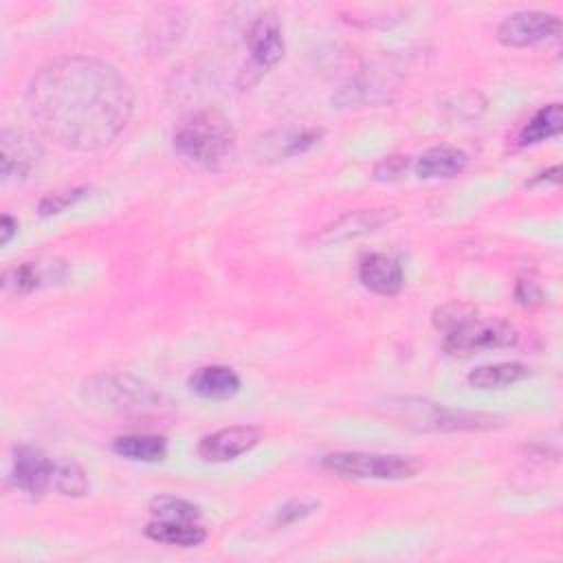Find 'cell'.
<instances>
[{"mask_svg": "<svg viewBox=\"0 0 563 563\" xmlns=\"http://www.w3.org/2000/svg\"><path fill=\"white\" fill-rule=\"evenodd\" d=\"M26 106L40 132L57 145L97 152L125 130L134 95L112 64L70 55L48 62L33 75Z\"/></svg>", "mask_w": 563, "mask_h": 563, "instance_id": "cell-1", "label": "cell"}, {"mask_svg": "<svg viewBox=\"0 0 563 563\" xmlns=\"http://www.w3.org/2000/svg\"><path fill=\"white\" fill-rule=\"evenodd\" d=\"M319 128H301V130H275L266 132L264 136L255 139L253 143V154L260 161H282L290 158L297 154L308 152L319 139H321Z\"/></svg>", "mask_w": 563, "mask_h": 563, "instance_id": "cell-13", "label": "cell"}, {"mask_svg": "<svg viewBox=\"0 0 563 563\" xmlns=\"http://www.w3.org/2000/svg\"><path fill=\"white\" fill-rule=\"evenodd\" d=\"M81 396L92 407L117 413H147L163 402L158 391L130 374H95L84 380Z\"/></svg>", "mask_w": 563, "mask_h": 563, "instance_id": "cell-5", "label": "cell"}, {"mask_svg": "<svg viewBox=\"0 0 563 563\" xmlns=\"http://www.w3.org/2000/svg\"><path fill=\"white\" fill-rule=\"evenodd\" d=\"M15 233H18V220H13L9 213H4L0 220V242L7 246Z\"/></svg>", "mask_w": 563, "mask_h": 563, "instance_id": "cell-27", "label": "cell"}, {"mask_svg": "<svg viewBox=\"0 0 563 563\" xmlns=\"http://www.w3.org/2000/svg\"><path fill=\"white\" fill-rule=\"evenodd\" d=\"M394 218L391 211H352L345 213L343 218H339L334 224L325 227L319 235L317 242L321 244H330V242H343V240H352L358 235H367L378 231L383 224H387Z\"/></svg>", "mask_w": 563, "mask_h": 563, "instance_id": "cell-15", "label": "cell"}, {"mask_svg": "<svg viewBox=\"0 0 563 563\" xmlns=\"http://www.w3.org/2000/svg\"><path fill=\"white\" fill-rule=\"evenodd\" d=\"M561 20L545 11H517L506 15L497 26V40L504 46L526 48L556 37Z\"/></svg>", "mask_w": 563, "mask_h": 563, "instance_id": "cell-8", "label": "cell"}, {"mask_svg": "<svg viewBox=\"0 0 563 563\" xmlns=\"http://www.w3.org/2000/svg\"><path fill=\"white\" fill-rule=\"evenodd\" d=\"M433 325L442 332V347L451 356H471L477 352L510 347L517 343V330L495 317H479L462 301H451L433 312Z\"/></svg>", "mask_w": 563, "mask_h": 563, "instance_id": "cell-2", "label": "cell"}, {"mask_svg": "<svg viewBox=\"0 0 563 563\" xmlns=\"http://www.w3.org/2000/svg\"><path fill=\"white\" fill-rule=\"evenodd\" d=\"M383 407L391 418L418 431H486L501 427L497 416L449 409L424 398H387Z\"/></svg>", "mask_w": 563, "mask_h": 563, "instance_id": "cell-4", "label": "cell"}, {"mask_svg": "<svg viewBox=\"0 0 563 563\" xmlns=\"http://www.w3.org/2000/svg\"><path fill=\"white\" fill-rule=\"evenodd\" d=\"M323 468L352 479H407L420 471V462L409 455L374 451H336L321 460Z\"/></svg>", "mask_w": 563, "mask_h": 563, "instance_id": "cell-6", "label": "cell"}, {"mask_svg": "<svg viewBox=\"0 0 563 563\" xmlns=\"http://www.w3.org/2000/svg\"><path fill=\"white\" fill-rule=\"evenodd\" d=\"M409 167V161L402 158V156H389L385 161H380L374 169V178L378 180H394V178H400Z\"/></svg>", "mask_w": 563, "mask_h": 563, "instance_id": "cell-26", "label": "cell"}, {"mask_svg": "<svg viewBox=\"0 0 563 563\" xmlns=\"http://www.w3.org/2000/svg\"><path fill=\"white\" fill-rule=\"evenodd\" d=\"M174 152L202 172H222L235 154V130L218 110H196L174 130Z\"/></svg>", "mask_w": 563, "mask_h": 563, "instance_id": "cell-3", "label": "cell"}, {"mask_svg": "<svg viewBox=\"0 0 563 563\" xmlns=\"http://www.w3.org/2000/svg\"><path fill=\"white\" fill-rule=\"evenodd\" d=\"M150 512L154 519H169V521H198L200 508L187 499L174 495H158L150 501Z\"/></svg>", "mask_w": 563, "mask_h": 563, "instance_id": "cell-22", "label": "cell"}, {"mask_svg": "<svg viewBox=\"0 0 563 563\" xmlns=\"http://www.w3.org/2000/svg\"><path fill=\"white\" fill-rule=\"evenodd\" d=\"M145 537L158 543L194 548L207 539V530L198 521H169V519H152L145 526Z\"/></svg>", "mask_w": 563, "mask_h": 563, "instance_id": "cell-18", "label": "cell"}, {"mask_svg": "<svg viewBox=\"0 0 563 563\" xmlns=\"http://www.w3.org/2000/svg\"><path fill=\"white\" fill-rule=\"evenodd\" d=\"M42 158V147L35 136L24 130H2L0 134V176L2 183L26 180Z\"/></svg>", "mask_w": 563, "mask_h": 563, "instance_id": "cell-9", "label": "cell"}, {"mask_svg": "<svg viewBox=\"0 0 563 563\" xmlns=\"http://www.w3.org/2000/svg\"><path fill=\"white\" fill-rule=\"evenodd\" d=\"M53 488L66 497H81L88 493L90 484L86 471L77 462H55Z\"/></svg>", "mask_w": 563, "mask_h": 563, "instance_id": "cell-23", "label": "cell"}, {"mask_svg": "<svg viewBox=\"0 0 563 563\" xmlns=\"http://www.w3.org/2000/svg\"><path fill=\"white\" fill-rule=\"evenodd\" d=\"M563 128V108L561 103H548L543 108H539L528 121L526 125L519 130L517 134V145L519 147H528V145H537L550 136H556Z\"/></svg>", "mask_w": 563, "mask_h": 563, "instance_id": "cell-21", "label": "cell"}, {"mask_svg": "<svg viewBox=\"0 0 563 563\" xmlns=\"http://www.w3.org/2000/svg\"><path fill=\"white\" fill-rule=\"evenodd\" d=\"M64 273L66 266L59 260H29L4 271L2 288L11 295H29L42 286L59 282Z\"/></svg>", "mask_w": 563, "mask_h": 563, "instance_id": "cell-12", "label": "cell"}, {"mask_svg": "<svg viewBox=\"0 0 563 563\" xmlns=\"http://www.w3.org/2000/svg\"><path fill=\"white\" fill-rule=\"evenodd\" d=\"M112 451L130 462H161L167 455V440L154 433H130L119 435Z\"/></svg>", "mask_w": 563, "mask_h": 563, "instance_id": "cell-20", "label": "cell"}, {"mask_svg": "<svg viewBox=\"0 0 563 563\" xmlns=\"http://www.w3.org/2000/svg\"><path fill=\"white\" fill-rule=\"evenodd\" d=\"M319 508V501L314 499H308V497H295V499H288L275 515V526H288V523H295L308 515H312L314 510Z\"/></svg>", "mask_w": 563, "mask_h": 563, "instance_id": "cell-25", "label": "cell"}, {"mask_svg": "<svg viewBox=\"0 0 563 563\" xmlns=\"http://www.w3.org/2000/svg\"><path fill=\"white\" fill-rule=\"evenodd\" d=\"M530 376V367L517 361L510 363H490V365H479L468 372L466 383L475 389L488 391V389H504L510 387L523 378Z\"/></svg>", "mask_w": 563, "mask_h": 563, "instance_id": "cell-19", "label": "cell"}, {"mask_svg": "<svg viewBox=\"0 0 563 563\" xmlns=\"http://www.w3.org/2000/svg\"><path fill=\"white\" fill-rule=\"evenodd\" d=\"M358 282L369 292L391 297L400 292L405 275L394 257L385 253H369L358 262Z\"/></svg>", "mask_w": 563, "mask_h": 563, "instance_id": "cell-14", "label": "cell"}, {"mask_svg": "<svg viewBox=\"0 0 563 563\" xmlns=\"http://www.w3.org/2000/svg\"><path fill=\"white\" fill-rule=\"evenodd\" d=\"M240 376L227 365H205L189 376V389L200 398L227 400L240 391Z\"/></svg>", "mask_w": 563, "mask_h": 563, "instance_id": "cell-17", "label": "cell"}, {"mask_svg": "<svg viewBox=\"0 0 563 563\" xmlns=\"http://www.w3.org/2000/svg\"><path fill=\"white\" fill-rule=\"evenodd\" d=\"M262 440V431L253 424H235L218 429L198 442V455L205 462H231L249 453Z\"/></svg>", "mask_w": 563, "mask_h": 563, "instance_id": "cell-11", "label": "cell"}, {"mask_svg": "<svg viewBox=\"0 0 563 563\" xmlns=\"http://www.w3.org/2000/svg\"><path fill=\"white\" fill-rule=\"evenodd\" d=\"M53 475L55 462L40 449L29 444L13 449L9 479L18 490L26 493L31 499H40L53 486Z\"/></svg>", "mask_w": 563, "mask_h": 563, "instance_id": "cell-10", "label": "cell"}, {"mask_svg": "<svg viewBox=\"0 0 563 563\" xmlns=\"http://www.w3.org/2000/svg\"><path fill=\"white\" fill-rule=\"evenodd\" d=\"M86 194H88V187H73V189H66V191H53V194H48L40 200L37 211L44 218L62 213L68 207H73L75 202H79L81 198H86Z\"/></svg>", "mask_w": 563, "mask_h": 563, "instance_id": "cell-24", "label": "cell"}, {"mask_svg": "<svg viewBox=\"0 0 563 563\" xmlns=\"http://www.w3.org/2000/svg\"><path fill=\"white\" fill-rule=\"evenodd\" d=\"M249 46V64L242 70V86L257 81L268 68H273L284 57V35L282 24L275 13L257 15L246 29L244 37Z\"/></svg>", "mask_w": 563, "mask_h": 563, "instance_id": "cell-7", "label": "cell"}, {"mask_svg": "<svg viewBox=\"0 0 563 563\" xmlns=\"http://www.w3.org/2000/svg\"><path fill=\"white\" fill-rule=\"evenodd\" d=\"M466 163H468V154L464 150L453 145H435L416 158L413 169L418 178L435 180V178H453L462 174Z\"/></svg>", "mask_w": 563, "mask_h": 563, "instance_id": "cell-16", "label": "cell"}]
</instances>
